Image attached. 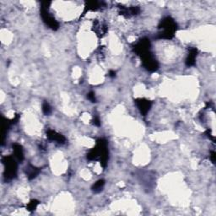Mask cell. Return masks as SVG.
I'll return each mask as SVG.
<instances>
[{
  "label": "cell",
  "instance_id": "6da1fadb",
  "mask_svg": "<svg viewBox=\"0 0 216 216\" xmlns=\"http://www.w3.org/2000/svg\"><path fill=\"white\" fill-rule=\"evenodd\" d=\"M89 160H100V164L105 167L108 159L107 143L104 139H100L97 143L96 147L89 151L87 155Z\"/></svg>",
  "mask_w": 216,
  "mask_h": 216
},
{
  "label": "cell",
  "instance_id": "7a4b0ae2",
  "mask_svg": "<svg viewBox=\"0 0 216 216\" xmlns=\"http://www.w3.org/2000/svg\"><path fill=\"white\" fill-rule=\"evenodd\" d=\"M160 28L162 29L161 38L171 39L173 37L174 33L177 30V25L173 20L167 17L164 20H162Z\"/></svg>",
  "mask_w": 216,
  "mask_h": 216
},
{
  "label": "cell",
  "instance_id": "3957f363",
  "mask_svg": "<svg viewBox=\"0 0 216 216\" xmlns=\"http://www.w3.org/2000/svg\"><path fill=\"white\" fill-rule=\"evenodd\" d=\"M41 17H42L44 22L49 27L52 28V30H57L58 29V23L56 21L55 19L53 17L50 15V14L47 11V7H46V6L41 7Z\"/></svg>",
  "mask_w": 216,
  "mask_h": 216
},
{
  "label": "cell",
  "instance_id": "277c9868",
  "mask_svg": "<svg viewBox=\"0 0 216 216\" xmlns=\"http://www.w3.org/2000/svg\"><path fill=\"white\" fill-rule=\"evenodd\" d=\"M136 104L138 105L139 109L141 111V113L143 114V116H145L147 114V112L150 110V106H151V102L144 99H139L136 100Z\"/></svg>",
  "mask_w": 216,
  "mask_h": 216
},
{
  "label": "cell",
  "instance_id": "5b68a950",
  "mask_svg": "<svg viewBox=\"0 0 216 216\" xmlns=\"http://www.w3.org/2000/svg\"><path fill=\"white\" fill-rule=\"evenodd\" d=\"M47 137L49 138V139L51 140H54V141H57L58 143H64L65 142V138L62 135V134H59V133H56L55 131L53 130H49L47 132Z\"/></svg>",
  "mask_w": 216,
  "mask_h": 216
},
{
  "label": "cell",
  "instance_id": "8992f818",
  "mask_svg": "<svg viewBox=\"0 0 216 216\" xmlns=\"http://www.w3.org/2000/svg\"><path fill=\"white\" fill-rule=\"evenodd\" d=\"M197 52L198 51L196 48H192L190 52H189L188 57L187 58V61H186V63H187V66H193L195 64V60H196V57H197Z\"/></svg>",
  "mask_w": 216,
  "mask_h": 216
},
{
  "label": "cell",
  "instance_id": "52a82bcc",
  "mask_svg": "<svg viewBox=\"0 0 216 216\" xmlns=\"http://www.w3.org/2000/svg\"><path fill=\"white\" fill-rule=\"evenodd\" d=\"M14 152H15V156L20 161H23L24 155H23V150L20 144H15L14 145Z\"/></svg>",
  "mask_w": 216,
  "mask_h": 216
},
{
  "label": "cell",
  "instance_id": "ba28073f",
  "mask_svg": "<svg viewBox=\"0 0 216 216\" xmlns=\"http://www.w3.org/2000/svg\"><path fill=\"white\" fill-rule=\"evenodd\" d=\"M104 184H105L104 180H99L98 182H96V183L93 185L92 190L94 191L95 193H99V192H100V191L102 190V188H103Z\"/></svg>",
  "mask_w": 216,
  "mask_h": 216
},
{
  "label": "cell",
  "instance_id": "9c48e42d",
  "mask_svg": "<svg viewBox=\"0 0 216 216\" xmlns=\"http://www.w3.org/2000/svg\"><path fill=\"white\" fill-rule=\"evenodd\" d=\"M39 172H40V169L32 166V167H31L30 171L28 172V177L29 179H33L38 175Z\"/></svg>",
  "mask_w": 216,
  "mask_h": 216
},
{
  "label": "cell",
  "instance_id": "30bf717a",
  "mask_svg": "<svg viewBox=\"0 0 216 216\" xmlns=\"http://www.w3.org/2000/svg\"><path fill=\"white\" fill-rule=\"evenodd\" d=\"M42 111L45 115H48L51 113V106L47 102H44L42 105Z\"/></svg>",
  "mask_w": 216,
  "mask_h": 216
},
{
  "label": "cell",
  "instance_id": "8fae6325",
  "mask_svg": "<svg viewBox=\"0 0 216 216\" xmlns=\"http://www.w3.org/2000/svg\"><path fill=\"white\" fill-rule=\"evenodd\" d=\"M38 202L36 201V200H32L30 204H29V205H28V207H27V209H28V210H30V211H32V210H35L36 209V206L38 205Z\"/></svg>",
  "mask_w": 216,
  "mask_h": 216
},
{
  "label": "cell",
  "instance_id": "7c38bea8",
  "mask_svg": "<svg viewBox=\"0 0 216 216\" xmlns=\"http://www.w3.org/2000/svg\"><path fill=\"white\" fill-rule=\"evenodd\" d=\"M87 97H88V99H89L90 101H92V102H95V94L93 92H89L88 95H87Z\"/></svg>",
  "mask_w": 216,
  "mask_h": 216
},
{
  "label": "cell",
  "instance_id": "4fadbf2b",
  "mask_svg": "<svg viewBox=\"0 0 216 216\" xmlns=\"http://www.w3.org/2000/svg\"><path fill=\"white\" fill-rule=\"evenodd\" d=\"M210 159L211 161H212V162L215 164V151H212V152H211Z\"/></svg>",
  "mask_w": 216,
  "mask_h": 216
},
{
  "label": "cell",
  "instance_id": "5bb4252c",
  "mask_svg": "<svg viewBox=\"0 0 216 216\" xmlns=\"http://www.w3.org/2000/svg\"><path fill=\"white\" fill-rule=\"evenodd\" d=\"M94 124L95 125H96V126H100V120H99V118L98 117H95L94 119Z\"/></svg>",
  "mask_w": 216,
  "mask_h": 216
},
{
  "label": "cell",
  "instance_id": "9a60e30c",
  "mask_svg": "<svg viewBox=\"0 0 216 216\" xmlns=\"http://www.w3.org/2000/svg\"><path fill=\"white\" fill-rule=\"evenodd\" d=\"M109 76L111 78H114L116 76V72L115 71H113V70H111L110 73H109Z\"/></svg>",
  "mask_w": 216,
  "mask_h": 216
}]
</instances>
